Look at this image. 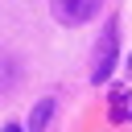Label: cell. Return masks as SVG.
Segmentation results:
<instances>
[{
  "label": "cell",
  "instance_id": "2",
  "mask_svg": "<svg viewBox=\"0 0 132 132\" xmlns=\"http://www.w3.org/2000/svg\"><path fill=\"white\" fill-rule=\"evenodd\" d=\"M50 12L58 25H87L99 12V0H50Z\"/></svg>",
  "mask_w": 132,
  "mask_h": 132
},
{
  "label": "cell",
  "instance_id": "6",
  "mask_svg": "<svg viewBox=\"0 0 132 132\" xmlns=\"http://www.w3.org/2000/svg\"><path fill=\"white\" fill-rule=\"evenodd\" d=\"M0 132H29V128H21V124H4Z\"/></svg>",
  "mask_w": 132,
  "mask_h": 132
},
{
  "label": "cell",
  "instance_id": "3",
  "mask_svg": "<svg viewBox=\"0 0 132 132\" xmlns=\"http://www.w3.org/2000/svg\"><path fill=\"white\" fill-rule=\"evenodd\" d=\"M54 120V95H45V99H37L33 103V111H29V120H25V128L29 132H45V124Z\"/></svg>",
  "mask_w": 132,
  "mask_h": 132
},
{
  "label": "cell",
  "instance_id": "5",
  "mask_svg": "<svg viewBox=\"0 0 132 132\" xmlns=\"http://www.w3.org/2000/svg\"><path fill=\"white\" fill-rule=\"evenodd\" d=\"M12 82H16V62H12L8 50H0V95L12 91Z\"/></svg>",
  "mask_w": 132,
  "mask_h": 132
},
{
  "label": "cell",
  "instance_id": "1",
  "mask_svg": "<svg viewBox=\"0 0 132 132\" xmlns=\"http://www.w3.org/2000/svg\"><path fill=\"white\" fill-rule=\"evenodd\" d=\"M116 58H120V21L107 16V25H103V33H99V41H95V50H91V82H95V87L111 78Z\"/></svg>",
  "mask_w": 132,
  "mask_h": 132
},
{
  "label": "cell",
  "instance_id": "7",
  "mask_svg": "<svg viewBox=\"0 0 132 132\" xmlns=\"http://www.w3.org/2000/svg\"><path fill=\"white\" fill-rule=\"evenodd\" d=\"M128 66H132V58H128Z\"/></svg>",
  "mask_w": 132,
  "mask_h": 132
},
{
  "label": "cell",
  "instance_id": "4",
  "mask_svg": "<svg viewBox=\"0 0 132 132\" xmlns=\"http://www.w3.org/2000/svg\"><path fill=\"white\" fill-rule=\"evenodd\" d=\"M128 87H111V124H124L128 120Z\"/></svg>",
  "mask_w": 132,
  "mask_h": 132
}]
</instances>
